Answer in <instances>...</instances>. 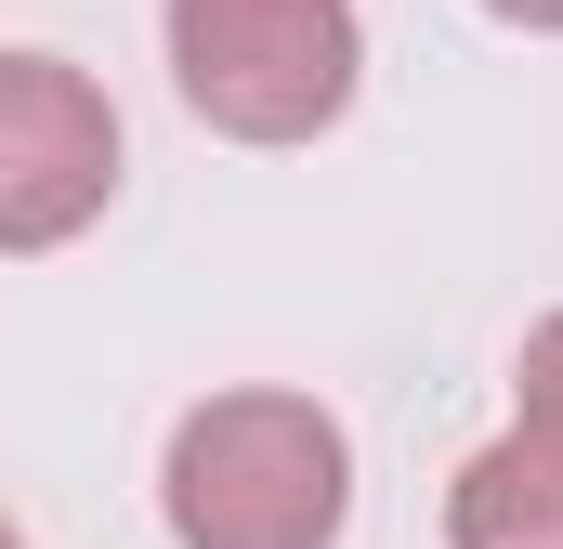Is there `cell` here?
<instances>
[{"mask_svg":"<svg viewBox=\"0 0 563 549\" xmlns=\"http://www.w3.org/2000/svg\"><path fill=\"white\" fill-rule=\"evenodd\" d=\"M157 511H170V549H341L354 432L314 393H210L170 418Z\"/></svg>","mask_w":563,"mask_h":549,"instance_id":"obj_1","label":"cell"},{"mask_svg":"<svg viewBox=\"0 0 563 549\" xmlns=\"http://www.w3.org/2000/svg\"><path fill=\"white\" fill-rule=\"evenodd\" d=\"M170 92L223 144H314L354 119L367 13L354 0H157Z\"/></svg>","mask_w":563,"mask_h":549,"instance_id":"obj_2","label":"cell"},{"mask_svg":"<svg viewBox=\"0 0 563 549\" xmlns=\"http://www.w3.org/2000/svg\"><path fill=\"white\" fill-rule=\"evenodd\" d=\"M119 105L66 53H0V262H40L119 210Z\"/></svg>","mask_w":563,"mask_h":549,"instance_id":"obj_3","label":"cell"},{"mask_svg":"<svg viewBox=\"0 0 563 549\" xmlns=\"http://www.w3.org/2000/svg\"><path fill=\"white\" fill-rule=\"evenodd\" d=\"M445 549H563V445L498 432L445 484Z\"/></svg>","mask_w":563,"mask_h":549,"instance_id":"obj_4","label":"cell"},{"mask_svg":"<svg viewBox=\"0 0 563 549\" xmlns=\"http://www.w3.org/2000/svg\"><path fill=\"white\" fill-rule=\"evenodd\" d=\"M511 432L563 445V314H538V327H525V354H511Z\"/></svg>","mask_w":563,"mask_h":549,"instance_id":"obj_5","label":"cell"},{"mask_svg":"<svg viewBox=\"0 0 563 549\" xmlns=\"http://www.w3.org/2000/svg\"><path fill=\"white\" fill-rule=\"evenodd\" d=\"M498 26H525V40H563V0H485Z\"/></svg>","mask_w":563,"mask_h":549,"instance_id":"obj_6","label":"cell"},{"mask_svg":"<svg viewBox=\"0 0 563 549\" xmlns=\"http://www.w3.org/2000/svg\"><path fill=\"white\" fill-rule=\"evenodd\" d=\"M0 549H26V524H0Z\"/></svg>","mask_w":563,"mask_h":549,"instance_id":"obj_7","label":"cell"}]
</instances>
